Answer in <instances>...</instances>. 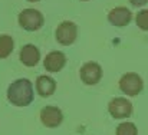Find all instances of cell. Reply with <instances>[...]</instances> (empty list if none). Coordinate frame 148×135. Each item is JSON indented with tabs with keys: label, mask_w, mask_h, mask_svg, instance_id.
<instances>
[{
	"label": "cell",
	"mask_w": 148,
	"mask_h": 135,
	"mask_svg": "<svg viewBox=\"0 0 148 135\" xmlns=\"http://www.w3.org/2000/svg\"><path fill=\"white\" fill-rule=\"evenodd\" d=\"M27 1H39V0H27Z\"/></svg>",
	"instance_id": "16"
},
{
	"label": "cell",
	"mask_w": 148,
	"mask_h": 135,
	"mask_svg": "<svg viewBox=\"0 0 148 135\" xmlns=\"http://www.w3.org/2000/svg\"><path fill=\"white\" fill-rule=\"evenodd\" d=\"M36 90H38V93L40 96H45V98L50 96L56 90V82L52 78L46 76V75L38 76V79H36Z\"/></svg>",
	"instance_id": "11"
},
{
	"label": "cell",
	"mask_w": 148,
	"mask_h": 135,
	"mask_svg": "<svg viewBox=\"0 0 148 135\" xmlns=\"http://www.w3.org/2000/svg\"><path fill=\"white\" fill-rule=\"evenodd\" d=\"M66 63V56L65 53L59 52V50H53L49 52L43 60V66L48 72H59Z\"/></svg>",
	"instance_id": "10"
},
{
	"label": "cell",
	"mask_w": 148,
	"mask_h": 135,
	"mask_svg": "<svg viewBox=\"0 0 148 135\" xmlns=\"http://www.w3.org/2000/svg\"><path fill=\"white\" fill-rule=\"evenodd\" d=\"M19 25L27 30V32H35L38 29H40L43 26V14L39 10L35 9H25L19 13Z\"/></svg>",
	"instance_id": "2"
},
{
	"label": "cell",
	"mask_w": 148,
	"mask_h": 135,
	"mask_svg": "<svg viewBox=\"0 0 148 135\" xmlns=\"http://www.w3.org/2000/svg\"><path fill=\"white\" fill-rule=\"evenodd\" d=\"M130 3H131L132 6H135V7H141V6L147 4L148 0H130Z\"/></svg>",
	"instance_id": "15"
},
{
	"label": "cell",
	"mask_w": 148,
	"mask_h": 135,
	"mask_svg": "<svg viewBox=\"0 0 148 135\" xmlns=\"http://www.w3.org/2000/svg\"><path fill=\"white\" fill-rule=\"evenodd\" d=\"M119 88L121 90L128 95V96H135L138 95L143 88H144V82L141 79V76L138 73H134V72H128L125 73L121 79H119Z\"/></svg>",
	"instance_id": "3"
},
{
	"label": "cell",
	"mask_w": 148,
	"mask_h": 135,
	"mask_svg": "<svg viewBox=\"0 0 148 135\" xmlns=\"http://www.w3.org/2000/svg\"><path fill=\"white\" fill-rule=\"evenodd\" d=\"M79 75L85 85H97L102 78V68L97 62H86L82 65Z\"/></svg>",
	"instance_id": "4"
},
{
	"label": "cell",
	"mask_w": 148,
	"mask_h": 135,
	"mask_svg": "<svg viewBox=\"0 0 148 135\" xmlns=\"http://www.w3.org/2000/svg\"><path fill=\"white\" fill-rule=\"evenodd\" d=\"M109 114L112 115V118L115 119H122V118H128L132 114V103L125 99V98H114L109 105H108Z\"/></svg>",
	"instance_id": "6"
},
{
	"label": "cell",
	"mask_w": 148,
	"mask_h": 135,
	"mask_svg": "<svg viewBox=\"0 0 148 135\" xmlns=\"http://www.w3.org/2000/svg\"><path fill=\"white\" fill-rule=\"evenodd\" d=\"M19 58H20V62H22L25 66L33 68V66H36V65L39 63V60H40V52H39V49L35 45H30V43H29V45H25L20 49Z\"/></svg>",
	"instance_id": "9"
},
{
	"label": "cell",
	"mask_w": 148,
	"mask_h": 135,
	"mask_svg": "<svg viewBox=\"0 0 148 135\" xmlns=\"http://www.w3.org/2000/svg\"><path fill=\"white\" fill-rule=\"evenodd\" d=\"M7 99L14 106H27L33 101V88L29 79H17L7 88Z\"/></svg>",
	"instance_id": "1"
},
{
	"label": "cell",
	"mask_w": 148,
	"mask_h": 135,
	"mask_svg": "<svg viewBox=\"0 0 148 135\" xmlns=\"http://www.w3.org/2000/svg\"><path fill=\"white\" fill-rule=\"evenodd\" d=\"M40 121L48 128H56L63 121V114L58 106H45L40 111Z\"/></svg>",
	"instance_id": "7"
},
{
	"label": "cell",
	"mask_w": 148,
	"mask_h": 135,
	"mask_svg": "<svg viewBox=\"0 0 148 135\" xmlns=\"http://www.w3.org/2000/svg\"><path fill=\"white\" fill-rule=\"evenodd\" d=\"M116 135H138V130L132 122H122L116 127Z\"/></svg>",
	"instance_id": "13"
},
{
	"label": "cell",
	"mask_w": 148,
	"mask_h": 135,
	"mask_svg": "<svg viewBox=\"0 0 148 135\" xmlns=\"http://www.w3.org/2000/svg\"><path fill=\"white\" fill-rule=\"evenodd\" d=\"M78 36V27L73 22H63L56 29V40L63 46H69Z\"/></svg>",
	"instance_id": "5"
},
{
	"label": "cell",
	"mask_w": 148,
	"mask_h": 135,
	"mask_svg": "<svg viewBox=\"0 0 148 135\" xmlns=\"http://www.w3.org/2000/svg\"><path fill=\"white\" fill-rule=\"evenodd\" d=\"M135 23H137V26H138L140 29L148 30V10L147 9H144V10H141V12L137 13V16H135Z\"/></svg>",
	"instance_id": "14"
},
{
	"label": "cell",
	"mask_w": 148,
	"mask_h": 135,
	"mask_svg": "<svg viewBox=\"0 0 148 135\" xmlns=\"http://www.w3.org/2000/svg\"><path fill=\"white\" fill-rule=\"evenodd\" d=\"M82 1H88V0H82Z\"/></svg>",
	"instance_id": "17"
},
{
	"label": "cell",
	"mask_w": 148,
	"mask_h": 135,
	"mask_svg": "<svg viewBox=\"0 0 148 135\" xmlns=\"http://www.w3.org/2000/svg\"><path fill=\"white\" fill-rule=\"evenodd\" d=\"M13 47H14V42H13L12 36H9V35L0 36V58L1 59L7 58L13 52Z\"/></svg>",
	"instance_id": "12"
},
{
	"label": "cell",
	"mask_w": 148,
	"mask_h": 135,
	"mask_svg": "<svg viewBox=\"0 0 148 135\" xmlns=\"http://www.w3.org/2000/svg\"><path fill=\"white\" fill-rule=\"evenodd\" d=\"M132 19V13L130 9L127 7H115L109 12L108 14V20L111 25L116 26V27H122V26H127Z\"/></svg>",
	"instance_id": "8"
}]
</instances>
